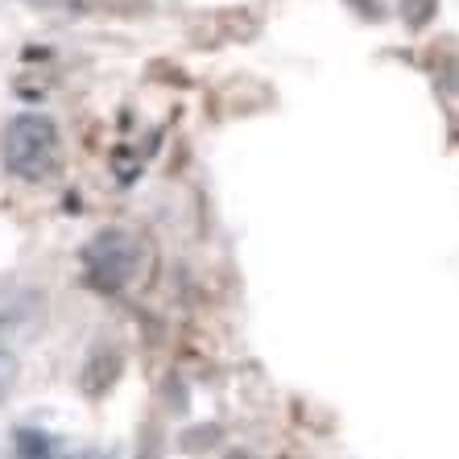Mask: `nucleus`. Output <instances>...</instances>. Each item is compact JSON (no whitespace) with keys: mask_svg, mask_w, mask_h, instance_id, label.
I'll return each mask as SVG.
<instances>
[{"mask_svg":"<svg viewBox=\"0 0 459 459\" xmlns=\"http://www.w3.org/2000/svg\"><path fill=\"white\" fill-rule=\"evenodd\" d=\"M13 385H17V356L9 343H0V402L13 394Z\"/></svg>","mask_w":459,"mask_h":459,"instance_id":"20e7f679","label":"nucleus"},{"mask_svg":"<svg viewBox=\"0 0 459 459\" xmlns=\"http://www.w3.org/2000/svg\"><path fill=\"white\" fill-rule=\"evenodd\" d=\"M63 161V141H58V128L50 117H38V112H25L4 128V166L9 174L25 182H42L58 170Z\"/></svg>","mask_w":459,"mask_h":459,"instance_id":"f257e3e1","label":"nucleus"},{"mask_svg":"<svg viewBox=\"0 0 459 459\" xmlns=\"http://www.w3.org/2000/svg\"><path fill=\"white\" fill-rule=\"evenodd\" d=\"M13 447H17V459H58L54 438L42 435V430H30V427L13 435Z\"/></svg>","mask_w":459,"mask_h":459,"instance_id":"7ed1b4c3","label":"nucleus"},{"mask_svg":"<svg viewBox=\"0 0 459 459\" xmlns=\"http://www.w3.org/2000/svg\"><path fill=\"white\" fill-rule=\"evenodd\" d=\"M141 261H145V248L133 232L125 228H104L100 236H91L83 248V269L87 281L100 290H120L141 273Z\"/></svg>","mask_w":459,"mask_h":459,"instance_id":"f03ea898","label":"nucleus"}]
</instances>
